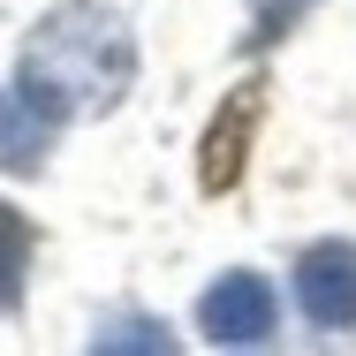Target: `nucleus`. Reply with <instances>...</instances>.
<instances>
[{
  "mask_svg": "<svg viewBox=\"0 0 356 356\" xmlns=\"http://www.w3.org/2000/svg\"><path fill=\"white\" fill-rule=\"evenodd\" d=\"M137 76V38L114 8L99 0H69L54 8L31 38H23V61L15 83L54 114V122H83V114H106Z\"/></svg>",
  "mask_w": 356,
  "mask_h": 356,
  "instance_id": "f257e3e1",
  "label": "nucleus"
},
{
  "mask_svg": "<svg viewBox=\"0 0 356 356\" xmlns=\"http://www.w3.org/2000/svg\"><path fill=\"white\" fill-rule=\"evenodd\" d=\"M273 288L258 281V273H227V281L205 288V303H197V326H205V341L220 349H266L273 341Z\"/></svg>",
  "mask_w": 356,
  "mask_h": 356,
  "instance_id": "f03ea898",
  "label": "nucleus"
},
{
  "mask_svg": "<svg viewBox=\"0 0 356 356\" xmlns=\"http://www.w3.org/2000/svg\"><path fill=\"white\" fill-rule=\"evenodd\" d=\"M296 311L326 334L356 326V250L349 243H311L296 258Z\"/></svg>",
  "mask_w": 356,
  "mask_h": 356,
  "instance_id": "7ed1b4c3",
  "label": "nucleus"
},
{
  "mask_svg": "<svg viewBox=\"0 0 356 356\" xmlns=\"http://www.w3.org/2000/svg\"><path fill=\"white\" fill-rule=\"evenodd\" d=\"M54 129H61V122H54L23 83H8V91H0V167H8V175H31V167L46 159Z\"/></svg>",
  "mask_w": 356,
  "mask_h": 356,
  "instance_id": "20e7f679",
  "label": "nucleus"
},
{
  "mask_svg": "<svg viewBox=\"0 0 356 356\" xmlns=\"http://www.w3.org/2000/svg\"><path fill=\"white\" fill-rule=\"evenodd\" d=\"M23 266H31V227L15 205H0V311L23 296Z\"/></svg>",
  "mask_w": 356,
  "mask_h": 356,
  "instance_id": "39448f33",
  "label": "nucleus"
},
{
  "mask_svg": "<svg viewBox=\"0 0 356 356\" xmlns=\"http://www.w3.org/2000/svg\"><path fill=\"white\" fill-rule=\"evenodd\" d=\"M99 349H167V334H159L152 318H122V326L99 334Z\"/></svg>",
  "mask_w": 356,
  "mask_h": 356,
  "instance_id": "423d86ee",
  "label": "nucleus"
}]
</instances>
